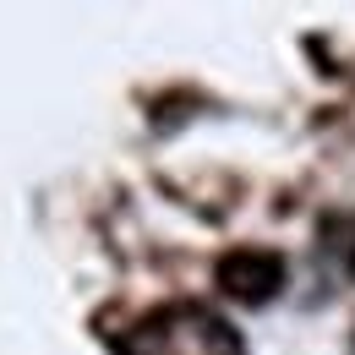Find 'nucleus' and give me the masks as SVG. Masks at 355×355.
<instances>
[{"instance_id": "1", "label": "nucleus", "mask_w": 355, "mask_h": 355, "mask_svg": "<svg viewBox=\"0 0 355 355\" xmlns=\"http://www.w3.org/2000/svg\"><path fill=\"white\" fill-rule=\"evenodd\" d=\"M115 355H246L241 334L202 301H170L137 317L115 339Z\"/></svg>"}, {"instance_id": "2", "label": "nucleus", "mask_w": 355, "mask_h": 355, "mask_svg": "<svg viewBox=\"0 0 355 355\" xmlns=\"http://www.w3.org/2000/svg\"><path fill=\"white\" fill-rule=\"evenodd\" d=\"M219 290L241 306H268L279 290H284V257L268 252V246H235L224 252L219 268H214Z\"/></svg>"}, {"instance_id": "3", "label": "nucleus", "mask_w": 355, "mask_h": 355, "mask_svg": "<svg viewBox=\"0 0 355 355\" xmlns=\"http://www.w3.org/2000/svg\"><path fill=\"white\" fill-rule=\"evenodd\" d=\"M317 235H322V252L355 279V214H328Z\"/></svg>"}]
</instances>
